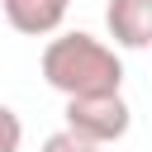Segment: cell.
Listing matches in <instances>:
<instances>
[{
	"label": "cell",
	"instance_id": "obj_4",
	"mask_svg": "<svg viewBox=\"0 0 152 152\" xmlns=\"http://www.w3.org/2000/svg\"><path fill=\"white\" fill-rule=\"evenodd\" d=\"M0 10H5V19H10L14 33H24V38H48V33L62 28L71 0H0Z\"/></svg>",
	"mask_w": 152,
	"mask_h": 152
},
{
	"label": "cell",
	"instance_id": "obj_2",
	"mask_svg": "<svg viewBox=\"0 0 152 152\" xmlns=\"http://www.w3.org/2000/svg\"><path fill=\"white\" fill-rule=\"evenodd\" d=\"M133 128V109L124 95H90V100H66V133L109 147Z\"/></svg>",
	"mask_w": 152,
	"mask_h": 152
},
{
	"label": "cell",
	"instance_id": "obj_5",
	"mask_svg": "<svg viewBox=\"0 0 152 152\" xmlns=\"http://www.w3.org/2000/svg\"><path fill=\"white\" fill-rule=\"evenodd\" d=\"M19 142H24V119L10 104H0V152H19Z\"/></svg>",
	"mask_w": 152,
	"mask_h": 152
},
{
	"label": "cell",
	"instance_id": "obj_3",
	"mask_svg": "<svg viewBox=\"0 0 152 152\" xmlns=\"http://www.w3.org/2000/svg\"><path fill=\"white\" fill-rule=\"evenodd\" d=\"M104 28H109L114 48H128V52L152 48V0H109Z\"/></svg>",
	"mask_w": 152,
	"mask_h": 152
},
{
	"label": "cell",
	"instance_id": "obj_1",
	"mask_svg": "<svg viewBox=\"0 0 152 152\" xmlns=\"http://www.w3.org/2000/svg\"><path fill=\"white\" fill-rule=\"evenodd\" d=\"M38 66H43V81L57 95H66V100L124 95V62H119V52L104 38L86 33V28H71V33L48 38Z\"/></svg>",
	"mask_w": 152,
	"mask_h": 152
},
{
	"label": "cell",
	"instance_id": "obj_6",
	"mask_svg": "<svg viewBox=\"0 0 152 152\" xmlns=\"http://www.w3.org/2000/svg\"><path fill=\"white\" fill-rule=\"evenodd\" d=\"M38 152H100L95 142H86V138H76V133H66V128H57V133H48L43 138V147Z\"/></svg>",
	"mask_w": 152,
	"mask_h": 152
}]
</instances>
